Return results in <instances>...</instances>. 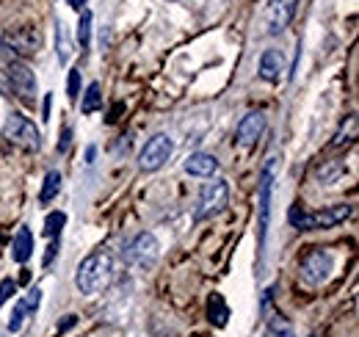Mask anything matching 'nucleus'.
Listing matches in <instances>:
<instances>
[{
    "mask_svg": "<svg viewBox=\"0 0 359 337\" xmlns=\"http://www.w3.org/2000/svg\"><path fill=\"white\" fill-rule=\"evenodd\" d=\"M64 224H67V213L53 211L45 218V235H47V238H55V235H61V227H64Z\"/></svg>",
    "mask_w": 359,
    "mask_h": 337,
    "instance_id": "21",
    "label": "nucleus"
},
{
    "mask_svg": "<svg viewBox=\"0 0 359 337\" xmlns=\"http://www.w3.org/2000/svg\"><path fill=\"white\" fill-rule=\"evenodd\" d=\"M55 53H58V61L61 64H67L69 61V55H72V44H69V39H67V31H64V22L58 20L55 22Z\"/></svg>",
    "mask_w": 359,
    "mask_h": 337,
    "instance_id": "18",
    "label": "nucleus"
},
{
    "mask_svg": "<svg viewBox=\"0 0 359 337\" xmlns=\"http://www.w3.org/2000/svg\"><path fill=\"white\" fill-rule=\"evenodd\" d=\"M69 141H72V127H64L61 141H58V152H67L69 150Z\"/></svg>",
    "mask_w": 359,
    "mask_h": 337,
    "instance_id": "27",
    "label": "nucleus"
},
{
    "mask_svg": "<svg viewBox=\"0 0 359 337\" xmlns=\"http://www.w3.org/2000/svg\"><path fill=\"white\" fill-rule=\"evenodd\" d=\"M78 42L86 50L91 42V11H83L81 14V22H78Z\"/></svg>",
    "mask_w": 359,
    "mask_h": 337,
    "instance_id": "23",
    "label": "nucleus"
},
{
    "mask_svg": "<svg viewBox=\"0 0 359 337\" xmlns=\"http://www.w3.org/2000/svg\"><path fill=\"white\" fill-rule=\"evenodd\" d=\"M296 6L299 0H271L269 8H266V22H269V34H282L290 20L296 17Z\"/></svg>",
    "mask_w": 359,
    "mask_h": 337,
    "instance_id": "11",
    "label": "nucleus"
},
{
    "mask_svg": "<svg viewBox=\"0 0 359 337\" xmlns=\"http://www.w3.org/2000/svg\"><path fill=\"white\" fill-rule=\"evenodd\" d=\"M299 271H302V279L307 285H313V288L323 285L329 279V274H332V254L326 249H320V246H315V249H310L302 257Z\"/></svg>",
    "mask_w": 359,
    "mask_h": 337,
    "instance_id": "6",
    "label": "nucleus"
},
{
    "mask_svg": "<svg viewBox=\"0 0 359 337\" xmlns=\"http://www.w3.org/2000/svg\"><path fill=\"white\" fill-rule=\"evenodd\" d=\"M263 130H266V117H263L260 111H252V114H246V117L241 119V125L235 130V141H238L243 150H249V147L257 144V138L263 136Z\"/></svg>",
    "mask_w": 359,
    "mask_h": 337,
    "instance_id": "12",
    "label": "nucleus"
},
{
    "mask_svg": "<svg viewBox=\"0 0 359 337\" xmlns=\"http://www.w3.org/2000/svg\"><path fill=\"white\" fill-rule=\"evenodd\" d=\"M208 318L213 326H226V318H229V310H226L224 298L219 293H213L208 298Z\"/></svg>",
    "mask_w": 359,
    "mask_h": 337,
    "instance_id": "16",
    "label": "nucleus"
},
{
    "mask_svg": "<svg viewBox=\"0 0 359 337\" xmlns=\"http://www.w3.org/2000/svg\"><path fill=\"white\" fill-rule=\"evenodd\" d=\"M269 337H293V329H290V324H285L282 318H273L269 326Z\"/></svg>",
    "mask_w": 359,
    "mask_h": 337,
    "instance_id": "24",
    "label": "nucleus"
},
{
    "mask_svg": "<svg viewBox=\"0 0 359 337\" xmlns=\"http://www.w3.org/2000/svg\"><path fill=\"white\" fill-rule=\"evenodd\" d=\"M229 202V185L226 180H213L202 188V197H199V205H196V213L194 218L196 221H205V218H213L226 208Z\"/></svg>",
    "mask_w": 359,
    "mask_h": 337,
    "instance_id": "5",
    "label": "nucleus"
},
{
    "mask_svg": "<svg viewBox=\"0 0 359 337\" xmlns=\"http://www.w3.org/2000/svg\"><path fill=\"white\" fill-rule=\"evenodd\" d=\"M111 277H114V260H111V254L94 252L78 265V271H75V285H78L81 293L91 296V293H100V291L111 282Z\"/></svg>",
    "mask_w": 359,
    "mask_h": 337,
    "instance_id": "1",
    "label": "nucleus"
},
{
    "mask_svg": "<svg viewBox=\"0 0 359 337\" xmlns=\"http://www.w3.org/2000/svg\"><path fill=\"white\" fill-rule=\"evenodd\" d=\"M67 94H69V100H78V94H81V70H69Z\"/></svg>",
    "mask_w": 359,
    "mask_h": 337,
    "instance_id": "25",
    "label": "nucleus"
},
{
    "mask_svg": "<svg viewBox=\"0 0 359 337\" xmlns=\"http://www.w3.org/2000/svg\"><path fill=\"white\" fill-rule=\"evenodd\" d=\"M31 252H34L31 230H28V227H20V232H17V238H14V246H11V257H14V263H28Z\"/></svg>",
    "mask_w": 359,
    "mask_h": 337,
    "instance_id": "15",
    "label": "nucleus"
},
{
    "mask_svg": "<svg viewBox=\"0 0 359 337\" xmlns=\"http://www.w3.org/2000/svg\"><path fill=\"white\" fill-rule=\"evenodd\" d=\"M67 3H69V6H72V8H78V11H81V8H83V6H86V0H67Z\"/></svg>",
    "mask_w": 359,
    "mask_h": 337,
    "instance_id": "30",
    "label": "nucleus"
},
{
    "mask_svg": "<svg viewBox=\"0 0 359 337\" xmlns=\"http://www.w3.org/2000/svg\"><path fill=\"white\" fill-rule=\"evenodd\" d=\"M14 293H17L14 279H3V282H0V304H6V301H8Z\"/></svg>",
    "mask_w": 359,
    "mask_h": 337,
    "instance_id": "26",
    "label": "nucleus"
},
{
    "mask_svg": "<svg viewBox=\"0 0 359 337\" xmlns=\"http://www.w3.org/2000/svg\"><path fill=\"white\" fill-rule=\"evenodd\" d=\"M28 307H25V301H17V307H14V312H11V318H8V332L14 335V332H20L22 329V324H25V318H28Z\"/></svg>",
    "mask_w": 359,
    "mask_h": 337,
    "instance_id": "22",
    "label": "nucleus"
},
{
    "mask_svg": "<svg viewBox=\"0 0 359 337\" xmlns=\"http://www.w3.org/2000/svg\"><path fill=\"white\" fill-rule=\"evenodd\" d=\"M354 138H357V117H348V119L343 122V127L337 130L332 147H346V144H351Z\"/></svg>",
    "mask_w": 359,
    "mask_h": 337,
    "instance_id": "19",
    "label": "nucleus"
},
{
    "mask_svg": "<svg viewBox=\"0 0 359 337\" xmlns=\"http://www.w3.org/2000/svg\"><path fill=\"white\" fill-rule=\"evenodd\" d=\"M0 61L6 64L3 75H6V84H8V91H14L17 97L22 100H34L36 94V75L31 72V67L20 58H14L3 44H0Z\"/></svg>",
    "mask_w": 359,
    "mask_h": 337,
    "instance_id": "3",
    "label": "nucleus"
},
{
    "mask_svg": "<svg viewBox=\"0 0 359 337\" xmlns=\"http://www.w3.org/2000/svg\"><path fill=\"white\" fill-rule=\"evenodd\" d=\"M72 324H75V315H69V318H64V321L58 324V332H64V329H69Z\"/></svg>",
    "mask_w": 359,
    "mask_h": 337,
    "instance_id": "29",
    "label": "nucleus"
},
{
    "mask_svg": "<svg viewBox=\"0 0 359 337\" xmlns=\"http://www.w3.org/2000/svg\"><path fill=\"white\" fill-rule=\"evenodd\" d=\"M100 105H102V88H100V84H91L89 88H86V94H83L81 111H83V114H94Z\"/></svg>",
    "mask_w": 359,
    "mask_h": 337,
    "instance_id": "20",
    "label": "nucleus"
},
{
    "mask_svg": "<svg viewBox=\"0 0 359 337\" xmlns=\"http://www.w3.org/2000/svg\"><path fill=\"white\" fill-rule=\"evenodd\" d=\"M3 47H6L14 58H28V55H34V53L42 47V34H39L36 28H31V25L14 28V31L6 34Z\"/></svg>",
    "mask_w": 359,
    "mask_h": 337,
    "instance_id": "9",
    "label": "nucleus"
},
{
    "mask_svg": "<svg viewBox=\"0 0 359 337\" xmlns=\"http://www.w3.org/2000/svg\"><path fill=\"white\" fill-rule=\"evenodd\" d=\"M3 136L8 144L20 147V150H28V152H36L42 150V133L36 130V125L22 117V114H8L6 127H3Z\"/></svg>",
    "mask_w": 359,
    "mask_h": 337,
    "instance_id": "4",
    "label": "nucleus"
},
{
    "mask_svg": "<svg viewBox=\"0 0 359 337\" xmlns=\"http://www.w3.org/2000/svg\"><path fill=\"white\" fill-rule=\"evenodd\" d=\"M182 168L188 174H194V177H213L219 171V161L213 155H208V152H194V155H188Z\"/></svg>",
    "mask_w": 359,
    "mask_h": 337,
    "instance_id": "14",
    "label": "nucleus"
},
{
    "mask_svg": "<svg viewBox=\"0 0 359 337\" xmlns=\"http://www.w3.org/2000/svg\"><path fill=\"white\" fill-rule=\"evenodd\" d=\"M158 254H161V246H158L155 235L152 232H141V235H135L133 244L128 246L125 260H128V265H133L138 271H147V268H152L158 263Z\"/></svg>",
    "mask_w": 359,
    "mask_h": 337,
    "instance_id": "7",
    "label": "nucleus"
},
{
    "mask_svg": "<svg viewBox=\"0 0 359 337\" xmlns=\"http://www.w3.org/2000/svg\"><path fill=\"white\" fill-rule=\"evenodd\" d=\"M273 177H276V158L271 155L269 161H266V168H263V174H260V252L266 249V235H269Z\"/></svg>",
    "mask_w": 359,
    "mask_h": 337,
    "instance_id": "10",
    "label": "nucleus"
},
{
    "mask_svg": "<svg viewBox=\"0 0 359 337\" xmlns=\"http://www.w3.org/2000/svg\"><path fill=\"white\" fill-rule=\"evenodd\" d=\"M58 191H61V174L53 168V171H47L45 174V185H42V191H39V202H53L55 197H58Z\"/></svg>",
    "mask_w": 359,
    "mask_h": 337,
    "instance_id": "17",
    "label": "nucleus"
},
{
    "mask_svg": "<svg viewBox=\"0 0 359 337\" xmlns=\"http://www.w3.org/2000/svg\"><path fill=\"white\" fill-rule=\"evenodd\" d=\"M351 216V205H332V208H326V211H304L302 205H293L290 213H287V218H290V224L296 227V230H326V227H337L340 221H346Z\"/></svg>",
    "mask_w": 359,
    "mask_h": 337,
    "instance_id": "2",
    "label": "nucleus"
},
{
    "mask_svg": "<svg viewBox=\"0 0 359 337\" xmlns=\"http://www.w3.org/2000/svg\"><path fill=\"white\" fill-rule=\"evenodd\" d=\"M282 72H285V55H282V50H266L260 55V78L269 81V84H279Z\"/></svg>",
    "mask_w": 359,
    "mask_h": 337,
    "instance_id": "13",
    "label": "nucleus"
},
{
    "mask_svg": "<svg viewBox=\"0 0 359 337\" xmlns=\"http://www.w3.org/2000/svg\"><path fill=\"white\" fill-rule=\"evenodd\" d=\"M55 252H58V238H53V244L47 246V254H45V265H50L53 263V257H55Z\"/></svg>",
    "mask_w": 359,
    "mask_h": 337,
    "instance_id": "28",
    "label": "nucleus"
},
{
    "mask_svg": "<svg viewBox=\"0 0 359 337\" xmlns=\"http://www.w3.org/2000/svg\"><path fill=\"white\" fill-rule=\"evenodd\" d=\"M172 150H175L172 138H169L166 133H155V136L144 144V150H141V155H138V166L144 168V171H158V168L169 161Z\"/></svg>",
    "mask_w": 359,
    "mask_h": 337,
    "instance_id": "8",
    "label": "nucleus"
}]
</instances>
